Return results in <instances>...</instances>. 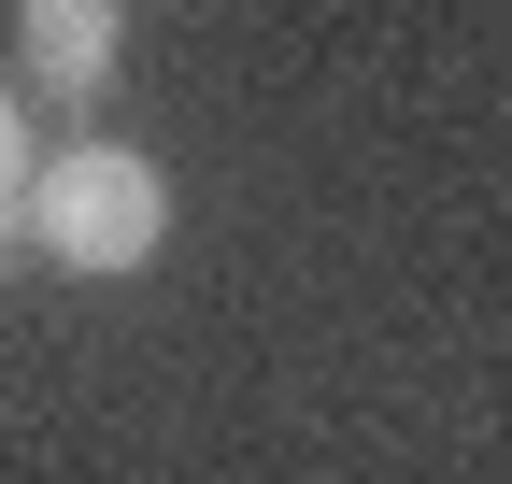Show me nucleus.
Returning a JSON list of instances; mask_svg holds the SVG:
<instances>
[{
    "mask_svg": "<svg viewBox=\"0 0 512 484\" xmlns=\"http://www.w3.org/2000/svg\"><path fill=\"white\" fill-rule=\"evenodd\" d=\"M15 228L43 242L57 271H143L157 242H171V171L143 157V143H57L43 171H29V200H15Z\"/></svg>",
    "mask_w": 512,
    "mask_h": 484,
    "instance_id": "f257e3e1",
    "label": "nucleus"
},
{
    "mask_svg": "<svg viewBox=\"0 0 512 484\" xmlns=\"http://www.w3.org/2000/svg\"><path fill=\"white\" fill-rule=\"evenodd\" d=\"M15 57H29L43 86L100 100V86H114V57H128V15H114V0H29V15H15Z\"/></svg>",
    "mask_w": 512,
    "mask_h": 484,
    "instance_id": "f03ea898",
    "label": "nucleus"
},
{
    "mask_svg": "<svg viewBox=\"0 0 512 484\" xmlns=\"http://www.w3.org/2000/svg\"><path fill=\"white\" fill-rule=\"evenodd\" d=\"M29 171H43V143H29V100H15V86H0V214H15V200H29Z\"/></svg>",
    "mask_w": 512,
    "mask_h": 484,
    "instance_id": "7ed1b4c3",
    "label": "nucleus"
},
{
    "mask_svg": "<svg viewBox=\"0 0 512 484\" xmlns=\"http://www.w3.org/2000/svg\"><path fill=\"white\" fill-rule=\"evenodd\" d=\"M0 257H15V214H0Z\"/></svg>",
    "mask_w": 512,
    "mask_h": 484,
    "instance_id": "20e7f679",
    "label": "nucleus"
}]
</instances>
